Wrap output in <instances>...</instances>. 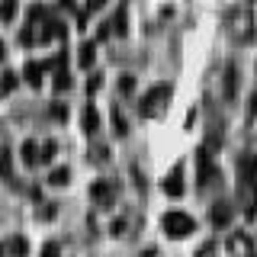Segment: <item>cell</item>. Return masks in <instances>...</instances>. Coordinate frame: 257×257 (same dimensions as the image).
<instances>
[{"label": "cell", "instance_id": "5", "mask_svg": "<svg viewBox=\"0 0 257 257\" xmlns=\"http://www.w3.org/2000/svg\"><path fill=\"white\" fill-rule=\"evenodd\" d=\"M26 74H29V84H32V87H36V84H39V68H36V64H32V68L26 71Z\"/></svg>", "mask_w": 257, "mask_h": 257}, {"label": "cell", "instance_id": "8", "mask_svg": "<svg viewBox=\"0 0 257 257\" xmlns=\"http://www.w3.org/2000/svg\"><path fill=\"white\" fill-rule=\"evenodd\" d=\"M251 106H254V109H257V96H254V100H251Z\"/></svg>", "mask_w": 257, "mask_h": 257}, {"label": "cell", "instance_id": "6", "mask_svg": "<svg viewBox=\"0 0 257 257\" xmlns=\"http://www.w3.org/2000/svg\"><path fill=\"white\" fill-rule=\"evenodd\" d=\"M16 87V77L13 74H4V90H13Z\"/></svg>", "mask_w": 257, "mask_h": 257}, {"label": "cell", "instance_id": "9", "mask_svg": "<svg viewBox=\"0 0 257 257\" xmlns=\"http://www.w3.org/2000/svg\"><path fill=\"white\" fill-rule=\"evenodd\" d=\"M0 58H4V45H0Z\"/></svg>", "mask_w": 257, "mask_h": 257}, {"label": "cell", "instance_id": "4", "mask_svg": "<svg viewBox=\"0 0 257 257\" xmlns=\"http://www.w3.org/2000/svg\"><path fill=\"white\" fill-rule=\"evenodd\" d=\"M64 180H68V171H55V174H52V183H58V187H61Z\"/></svg>", "mask_w": 257, "mask_h": 257}, {"label": "cell", "instance_id": "1", "mask_svg": "<svg viewBox=\"0 0 257 257\" xmlns=\"http://www.w3.org/2000/svg\"><path fill=\"white\" fill-rule=\"evenodd\" d=\"M164 228H167L171 238H187L193 231V219L183 215V212H171V215H164Z\"/></svg>", "mask_w": 257, "mask_h": 257}, {"label": "cell", "instance_id": "7", "mask_svg": "<svg viewBox=\"0 0 257 257\" xmlns=\"http://www.w3.org/2000/svg\"><path fill=\"white\" fill-rule=\"evenodd\" d=\"M55 254H58V251H55V247H48V251H45V257H55Z\"/></svg>", "mask_w": 257, "mask_h": 257}, {"label": "cell", "instance_id": "3", "mask_svg": "<svg viewBox=\"0 0 257 257\" xmlns=\"http://www.w3.org/2000/svg\"><path fill=\"white\" fill-rule=\"evenodd\" d=\"M80 64H84V68H90V64H93V45L80 48Z\"/></svg>", "mask_w": 257, "mask_h": 257}, {"label": "cell", "instance_id": "2", "mask_svg": "<svg viewBox=\"0 0 257 257\" xmlns=\"http://www.w3.org/2000/svg\"><path fill=\"white\" fill-rule=\"evenodd\" d=\"M93 196L103 199V203H109V199H112V190L106 187V183H96V187H93Z\"/></svg>", "mask_w": 257, "mask_h": 257}]
</instances>
